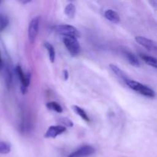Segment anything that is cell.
<instances>
[{"mask_svg": "<svg viewBox=\"0 0 157 157\" xmlns=\"http://www.w3.org/2000/svg\"><path fill=\"white\" fill-rule=\"evenodd\" d=\"M63 42L67 50L72 56H77L81 52V46L78 41V38L74 37H64Z\"/></svg>", "mask_w": 157, "mask_h": 157, "instance_id": "3", "label": "cell"}, {"mask_svg": "<svg viewBox=\"0 0 157 157\" xmlns=\"http://www.w3.org/2000/svg\"><path fill=\"white\" fill-rule=\"evenodd\" d=\"M44 46L46 48V50L48 52V56H49V60L52 63H54L55 61V50L54 46L52 45L51 43L49 42H44Z\"/></svg>", "mask_w": 157, "mask_h": 157, "instance_id": "15", "label": "cell"}, {"mask_svg": "<svg viewBox=\"0 0 157 157\" xmlns=\"http://www.w3.org/2000/svg\"><path fill=\"white\" fill-rule=\"evenodd\" d=\"M135 41L147 50L151 52H156L157 50L156 42L150 38H146L144 36H136L135 38Z\"/></svg>", "mask_w": 157, "mask_h": 157, "instance_id": "7", "label": "cell"}, {"mask_svg": "<svg viewBox=\"0 0 157 157\" xmlns=\"http://www.w3.org/2000/svg\"><path fill=\"white\" fill-rule=\"evenodd\" d=\"M15 71H16L17 75L19 79L20 84H21V90L22 93H26L27 92V89L29 87V84H30L31 81V75L30 74H25L23 71L22 68L21 66L17 65L16 68H15Z\"/></svg>", "mask_w": 157, "mask_h": 157, "instance_id": "5", "label": "cell"}, {"mask_svg": "<svg viewBox=\"0 0 157 157\" xmlns=\"http://www.w3.org/2000/svg\"><path fill=\"white\" fill-rule=\"evenodd\" d=\"M140 57L148 65L151 66V67H154V68L157 67V60L156 58L153 56H150L148 55H145V54H140Z\"/></svg>", "mask_w": 157, "mask_h": 157, "instance_id": "13", "label": "cell"}, {"mask_svg": "<svg viewBox=\"0 0 157 157\" xmlns=\"http://www.w3.org/2000/svg\"><path fill=\"white\" fill-rule=\"evenodd\" d=\"M124 56L126 57V58L127 59L128 62L130 63L131 65L135 66V67H139L140 65V60L138 58V57L136 55H134L133 53L130 52H125L124 53Z\"/></svg>", "mask_w": 157, "mask_h": 157, "instance_id": "11", "label": "cell"}, {"mask_svg": "<svg viewBox=\"0 0 157 157\" xmlns=\"http://www.w3.org/2000/svg\"><path fill=\"white\" fill-rule=\"evenodd\" d=\"M57 121L59 124H61V126H63L66 128V127H74V123L69 118L66 117H59L57 118Z\"/></svg>", "mask_w": 157, "mask_h": 157, "instance_id": "17", "label": "cell"}, {"mask_svg": "<svg viewBox=\"0 0 157 157\" xmlns=\"http://www.w3.org/2000/svg\"><path fill=\"white\" fill-rule=\"evenodd\" d=\"M71 108L72 110H74V112H75L76 114H78L81 119L84 120V121H86V122L87 123L90 122V118H89L88 115H87V113H86L85 110H84V109H82L81 107H78V106L77 105H73L71 107Z\"/></svg>", "mask_w": 157, "mask_h": 157, "instance_id": "12", "label": "cell"}, {"mask_svg": "<svg viewBox=\"0 0 157 157\" xmlns=\"http://www.w3.org/2000/svg\"><path fill=\"white\" fill-rule=\"evenodd\" d=\"M126 84L132 90L138 92L144 96L148 97L150 98H153L156 96V93L153 89L149 87L148 86L145 85V84H143L142 83L134 81V80L130 79Z\"/></svg>", "mask_w": 157, "mask_h": 157, "instance_id": "1", "label": "cell"}, {"mask_svg": "<svg viewBox=\"0 0 157 157\" xmlns=\"http://www.w3.org/2000/svg\"><path fill=\"white\" fill-rule=\"evenodd\" d=\"M46 107L50 110H53V111L57 112V113H62L63 112L62 107L56 101H51V102L47 103Z\"/></svg>", "mask_w": 157, "mask_h": 157, "instance_id": "16", "label": "cell"}, {"mask_svg": "<svg viewBox=\"0 0 157 157\" xmlns=\"http://www.w3.org/2000/svg\"><path fill=\"white\" fill-rule=\"evenodd\" d=\"M110 70L113 71V73L119 78L120 80L124 82L125 84H127V81L130 80V78H128V76L127 75V74L122 70V69L120 68L118 66H117L116 64H110Z\"/></svg>", "mask_w": 157, "mask_h": 157, "instance_id": "9", "label": "cell"}, {"mask_svg": "<svg viewBox=\"0 0 157 157\" xmlns=\"http://www.w3.org/2000/svg\"><path fill=\"white\" fill-rule=\"evenodd\" d=\"M66 131V128L61 125H53L48 127L44 133L45 138H56Z\"/></svg>", "mask_w": 157, "mask_h": 157, "instance_id": "8", "label": "cell"}, {"mask_svg": "<svg viewBox=\"0 0 157 157\" xmlns=\"http://www.w3.org/2000/svg\"><path fill=\"white\" fill-rule=\"evenodd\" d=\"M2 67V60L1 58V54H0V69Z\"/></svg>", "mask_w": 157, "mask_h": 157, "instance_id": "22", "label": "cell"}, {"mask_svg": "<svg viewBox=\"0 0 157 157\" xmlns=\"http://www.w3.org/2000/svg\"><path fill=\"white\" fill-rule=\"evenodd\" d=\"M64 14H65V15H67V18H75V14H76V7H75L74 3L70 2L65 6V9H64Z\"/></svg>", "mask_w": 157, "mask_h": 157, "instance_id": "14", "label": "cell"}, {"mask_svg": "<svg viewBox=\"0 0 157 157\" xmlns=\"http://www.w3.org/2000/svg\"><path fill=\"white\" fill-rule=\"evenodd\" d=\"M9 25V18L4 14H0V32H2Z\"/></svg>", "mask_w": 157, "mask_h": 157, "instance_id": "19", "label": "cell"}, {"mask_svg": "<svg viewBox=\"0 0 157 157\" xmlns=\"http://www.w3.org/2000/svg\"><path fill=\"white\" fill-rule=\"evenodd\" d=\"M95 153V149L92 146L84 145L72 152L67 157H88Z\"/></svg>", "mask_w": 157, "mask_h": 157, "instance_id": "6", "label": "cell"}, {"mask_svg": "<svg viewBox=\"0 0 157 157\" xmlns=\"http://www.w3.org/2000/svg\"><path fill=\"white\" fill-rule=\"evenodd\" d=\"M104 16H105V18L108 21H110L112 23H114V24H117L121 21L120 15H118V13L116 11L113 10V9H107V10H106L105 12H104Z\"/></svg>", "mask_w": 157, "mask_h": 157, "instance_id": "10", "label": "cell"}, {"mask_svg": "<svg viewBox=\"0 0 157 157\" xmlns=\"http://www.w3.org/2000/svg\"><path fill=\"white\" fill-rule=\"evenodd\" d=\"M63 76H64V79L65 81H67L68 79V77H69V73L67 71V70H64L63 71Z\"/></svg>", "mask_w": 157, "mask_h": 157, "instance_id": "21", "label": "cell"}, {"mask_svg": "<svg viewBox=\"0 0 157 157\" xmlns=\"http://www.w3.org/2000/svg\"><path fill=\"white\" fill-rule=\"evenodd\" d=\"M55 31L57 32V33L63 35L64 37H74V38H78L81 36V34L78 29L71 25H59L55 27Z\"/></svg>", "mask_w": 157, "mask_h": 157, "instance_id": "2", "label": "cell"}, {"mask_svg": "<svg viewBox=\"0 0 157 157\" xmlns=\"http://www.w3.org/2000/svg\"><path fill=\"white\" fill-rule=\"evenodd\" d=\"M39 25H40V17L36 16L34 17L31 20L30 23L28 27V38H29V42L33 44L38 36V31H39Z\"/></svg>", "mask_w": 157, "mask_h": 157, "instance_id": "4", "label": "cell"}, {"mask_svg": "<svg viewBox=\"0 0 157 157\" xmlns=\"http://www.w3.org/2000/svg\"><path fill=\"white\" fill-rule=\"evenodd\" d=\"M5 80H6V84L8 87L11 85L12 83V73L9 67H6L5 70Z\"/></svg>", "mask_w": 157, "mask_h": 157, "instance_id": "20", "label": "cell"}, {"mask_svg": "<svg viewBox=\"0 0 157 157\" xmlns=\"http://www.w3.org/2000/svg\"><path fill=\"white\" fill-rule=\"evenodd\" d=\"M11 151L10 144L5 141H0V154H8Z\"/></svg>", "mask_w": 157, "mask_h": 157, "instance_id": "18", "label": "cell"}]
</instances>
